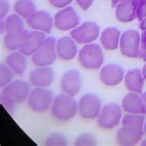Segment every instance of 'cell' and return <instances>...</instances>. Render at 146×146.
<instances>
[{
  "mask_svg": "<svg viewBox=\"0 0 146 146\" xmlns=\"http://www.w3.org/2000/svg\"><path fill=\"white\" fill-rule=\"evenodd\" d=\"M31 86L28 82L16 80L1 89V103L5 108L12 113L17 105L28 99L31 94Z\"/></svg>",
  "mask_w": 146,
  "mask_h": 146,
  "instance_id": "6da1fadb",
  "label": "cell"
},
{
  "mask_svg": "<svg viewBox=\"0 0 146 146\" xmlns=\"http://www.w3.org/2000/svg\"><path fill=\"white\" fill-rule=\"evenodd\" d=\"M50 110L56 119L68 121L76 116L79 111V105L72 96L63 93L54 98Z\"/></svg>",
  "mask_w": 146,
  "mask_h": 146,
  "instance_id": "7a4b0ae2",
  "label": "cell"
},
{
  "mask_svg": "<svg viewBox=\"0 0 146 146\" xmlns=\"http://www.w3.org/2000/svg\"><path fill=\"white\" fill-rule=\"evenodd\" d=\"M80 65L87 70H97L104 63L102 48L97 44H86L79 52Z\"/></svg>",
  "mask_w": 146,
  "mask_h": 146,
  "instance_id": "3957f363",
  "label": "cell"
},
{
  "mask_svg": "<svg viewBox=\"0 0 146 146\" xmlns=\"http://www.w3.org/2000/svg\"><path fill=\"white\" fill-rule=\"evenodd\" d=\"M56 40L50 36L45 38L41 47L32 56V61L37 67L51 66L56 61Z\"/></svg>",
  "mask_w": 146,
  "mask_h": 146,
  "instance_id": "277c9868",
  "label": "cell"
},
{
  "mask_svg": "<svg viewBox=\"0 0 146 146\" xmlns=\"http://www.w3.org/2000/svg\"><path fill=\"white\" fill-rule=\"evenodd\" d=\"M53 100L54 96L51 91L45 88L36 87L31 91V94L27 99V104L34 112L43 113L51 107Z\"/></svg>",
  "mask_w": 146,
  "mask_h": 146,
  "instance_id": "5b68a950",
  "label": "cell"
},
{
  "mask_svg": "<svg viewBox=\"0 0 146 146\" xmlns=\"http://www.w3.org/2000/svg\"><path fill=\"white\" fill-rule=\"evenodd\" d=\"M122 119L121 107L116 103L106 104L97 117V124L100 128L112 129L119 124Z\"/></svg>",
  "mask_w": 146,
  "mask_h": 146,
  "instance_id": "8992f818",
  "label": "cell"
},
{
  "mask_svg": "<svg viewBox=\"0 0 146 146\" xmlns=\"http://www.w3.org/2000/svg\"><path fill=\"white\" fill-rule=\"evenodd\" d=\"M102 110V101L95 94H86L79 101V114L84 119H95Z\"/></svg>",
  "mask_w": 146,
  "mask_h": 146,
  "instance_id": "52a82bcc",
  "label": "cell"
},
{
  "mask_svg": "<svg viewBox=\"0 0 146 146\" xmlns=\"http://www.w3.org/2000/svg\"><path fill=\"white\" fill-rule=\"evenodd\" d=\"M141 35L135 30H128L124 32L120 36L119 47L122 55L128 57L139 56L140 54Z\"/></svg>",
  "mask_w": 146,
  "mask_h": 146,
  "instance_id": "ba28073f",
  "label": "cell"
},
{
  "mask_svg": "<svg viewBox=\"0 0 146 146\" xmlns=\"http://www.w3.org/2000/svg\"><path fill=\"white\" fill-rule=\"evenodd\" d=\"M100 28L94 21H86L70 32V36L78 44H86L95 41L99 36Z\"/></svg>",
  "mask_w": 146,
  "mask_h": 146,
  "instance_id": "9c48e42d",
  "label": "cell"
},
{
  "mask_svg": "<svg viewBox=\"0 0 146 146\" xmlns=\"http://www.w3.org/2000/svg\"><path fill=\"white\" fill-rule=\"evenodd\" d=\"M80 23V18L75 9L66 7L56 12L54 17V24L60 31H70L76 28Z\"/></svg>",
  "mask_w": 146,
  "mask_h": 146,
  "instance_id": "30bf717a",
  "label": "cell"
},
{
  "mask_svg": "<svg viewBox=\"0 0 146 146\" xmlns=\"http://www.w3.org/2000/svg\"><path fill=\"white\" fill-rule=\"evenodd\" d=\"M82 77L78 70H70L61 77L60 86L63 93L74 97L79 94L82 87Z\"/></svg>",
  "mask_w": 146,
  "mask_h": 146,
  "instance_id": "8fae6325",
  "label": "cell"
},
{
  "mask_svg": "<svg viewBox=\"0 0 146 146\" xmlns=\"http://www.w3.org/2000/svg\"><path fill=\"white\" fill-rule=\"evenodd\" d=\"M125 77L124 70L117 64L105 65L100 70V80L106 86H116Z\"/></svg>",
  "mask_w": 146,
  "mask_h": 146,
  "instance_id": "7c38bea8",
  "label": "cell"
},
{
  "mask_svg": "<svg viewBox=\"0 0 146 146\" xmlns=\"http://www.w3.org/2000/svg\"><path fill=\"white\" fill-rule=\"evenodd\" d=\"M26 20L27 24L33 30L41 31L45 33H49L51 32L54 23V19L52 16L47 11L44 10L35 11Z\"/></svg>",
  "mask_w": 146,
  "mask_h": 146,
  "instance_id": "4fadbf2b",
  "label": "cell"
},
{
  "mask_svg": "<svg viewBox=\"0 0 146 146\" xmlns=\"http://www.w3.org/2000/svg\"><path fill=\"white\" fill-rule=\"evenodd\" d=\"M55 78V73L50 66L39 67L31 71L29 76L30 82L35 87L46 88L50 86Z\"/></svg>",
  "mask_w": 146,
  "mask_h": 146,
  "instance_id": "5bb4252c",
  "label": "cell"
},
{
  "mask_svg": "<svg viewBox=\"0 0 146 146\" xmlns=\"http://www.w3.org/2000/svg\"><path fill=\"white\" fill-rule=\"evenodd\" d=\"M143 134V129L132 128L129 126H122V128L117 130L116 140L119 145H135L141 140Z\"/></svg>",
  "mask_w": 146,
  "mask_h": 146,
  "instance_id": "9a60e30c",
  "label": "cell"
},
{
  "mask_svg": "<svg viewBox=\"0 0 146 146\" xmlns=\"http://www.w3.org/2000/svg\"><path fill=\"white\" fill-rule=\"evenodd\" d=\"M77 42L70 36H63L56 41V54L62 60H71L77 56Z\"/></svg>",
  "mask_w": 146,
  "mask_h": 146,
  "instance_id": "2e32d148",
  "label": "cell"
},
{
  "mask_svg": "<svg viewBox=\"0 0 146 146\" xmlns=\"http://www.w3.org/2000/svg\"><path fill=\"white\" fill-rule=\"evenodd\" d=\"M45 38H46L45 33L41 32V31L34 30L32 32H29L24 44L20 49V51L27 56H33L41 47Z\"/></svg>",
  "mask_w": 146,
  "mask_h": 146,
  "instance_id": "e0dca14e",
  "label": "cell"
},
{
  "mask_svg": "<svg viewBox=\"0 0 146 146\" xmlns=\"http://www.w3.org/2000/svg\"><path fill=\"white\" fill-rule=\"evenodd\" d=\"M138 0H125L116 7V17L123 23L130 22L137 18Z\"/></svg>",
  "mask_w": 146,
  "mask_h": 146,
  "instance_id": "ac0fdd59",
  "label": "cell"
},
{
  "mask_svg": "<svg viewBox=\"0 0 146 146\" xmlns=\"http://www.w3.org/2000/svg\"><path fill=\"white\" fill-rule=\"evenodd\" d=\"M121 106L123 110L130 114H144V106L141 95L138 93L130 92L122 99Z\"/></svg>",
  "mask_w": 146,
  "mask_h": 146,
  "instance_id": "d6986e66",
  "label": "cell"
},
{
  "mask_svg": "<svg viewBox=\"0 0 146 146\" xmlns=\"http://www.w3.org/2000/svg\"><path fill=\"white\" fill-rule=\"evenodd\" d=\"M124 80L127 89L130 92H134V93L138 94L143 93L145 79L143 75V72L139 68L129 70L126 73Z\"/></svg>",
  "mask_w": 146,
  "mask_h": 146,
  "instance_id": "ffe728a7",
  "label": "cell"
},
{
  "mask_svg": "<svg viewBox=\"0 0 146 146\" xmlns=\"http://www.w3.org/2000/svg\"><path fill=\"white\" fill-rule=\"evenodd\" d=\"M6 63L9 65L15 73L19 76H22L26 70L28 61L27 56L21 51H12L6 58Z\"/></svg>",
  "mask_w": 146,
  "mask_h": 146,
  "instance_id": "44dd1931",
  "label": "cell"
},
{
  "mask_svg": "<svg viewBox=\"0 0 146 146\" xmlns=\"http://www.w3.org/2000/svg\"><path fill=\"white\" fill-rule=\"evenodd\" d=\"M120 32L117 28L108 27L101 34V44L106 50H116L119 46Z\"/></svg>",
  "mask_w": 146,
  "mask_h": 146,
  "instance_id": "7402d4cb",
  "label": "cell"
},
{
  "mask_svg": "<svg viewBox=\"0 0 146 146\" xmlns=\"http://www.w3.org/2000/svg\"><path fill=\"white\" fill-rule=\"evenodd\" d=\"M28 33L29 32L26 30L16 33H6L5 38H4V44H5L6 48L10 51L20 50L23 45Z\"/></svg>",
  "mask_w": 146,
  "mask_h": 146,
  "instance_id": "603a6c76",
  "label": "cell"
},
{
  "mask_svg": "<svg viewBox=\"0 0 146 146\" xmlns=\"http://www.w3.org/2000/svg\"><path fill=\"white\" fill-rule=\"evenodd\" d=\"M14 10L21 18L28 19L36 11V6L33 0H17L14 4Z\"/></svg>",
  "mask_w": 146,
  "mask_h": 146,
  "instance_id": "cb8c5ba5",
  "label": "cell"
},
{
  "mask_svg": "<svg viewBox=\"0 0 146 146\" xmlns=\"http://www.w3.org/2000/svg\"><path fill=\"white\" fill-rule=\"evenodd\" d=\"M5 29L7 33H16L24 30V22L18 14H11L5 19Z\"/></svg>",
  "mask_w": 146,
  "mask_h": 146,
  "instance_id": "d4e9b609",
  "label": "cell"
},
{
  "mask_svg": "<svg viewBox=\"0 0 146 146\" xmlns=\"http://www.w3.org/2000/svg\"><path fill=\"white\" fill-rule=\"evenodd\" d=\"M145 122L144 114H130L128 113L126 116L123 117L121 119L122 126H129L132 128L143 129Z\"/></svg>",
  "mask_w": 146,
  "mask_h": 146,
  "instance_id": "484cf974",
  "label": "cell"
},
{
  "mask_svg": "<svg viewBox=\"0 0 146 146\" xmlns=\"http://www.w3.org/2000/svg\"><path fill=\"white\" fill-rule=\"evenodd\" d=\"M15 74L16 73L11 70V68L7 63H1L0 65V87L1 89H4L10 82H12Z\"/></svg>",
  "mask_w": 146,
  "mask_h": 146,
  "instance_id": "4316f807",
  "label": "cell"
},
{
  "mask_svg": "<svg viewBox=\"0 0 146 146\" xmlns=\"http://www.w3.org/2000/svg\"><path fill=\"white\" fill-rule=\"evenodd\" d=\"M68 144V140L66 136L62 133L54 132L46 138L44 145L46 146H64Z\"/></svg>",
  "mask_w": 146,
  "mask_h": 146,
  "instance_id": "83f0119b",
  "label": "cell"
},
{
  "mask_svg": "<svg viewBox=\"0 0 146 146\" xmlns=\"http://www.w3.org/2000/svg\"><path fill=\"white\" fill-rule=\"evenodd\" d=\"M97 144V140L92 133H82L77 137L75 141V145L77 146H93Z\"/></svg>",
  "mask_w": 146,
  "mask_h": 146,
  "instance_id": "f1b7e54d",
  "label": "cell"
},
{
  "mask_svg": "<svg viewBox=\"0 0 146 146\" xmlns=\"http://www.w3.org/2000/svg\"><path fill=\"white\" fill-rule=\"evenodd\" d=\"M146 18V0H138L137 19L140 21Z\"/></svg>",
  "mask_w": 146,
  "mask_h": 146,
  "instance_id": "f546056e",
  "label": "cell"
},
{
  "mask_svg": "<svg viewBox=\"0 0 146 146\" xmlns=\"http://www.w3.org/2000/svg\"><path fill=\"white\" fill-rule=\"evenodd\" d=\"M139 57L146 61V31H143L141 34V44H140V54Z\"/></svg>",
  "mask_w": 146,
  "mask_h": 146,
  "instance_id": "4dcf8cb0",
  "label": "cell"
},
{
  "mask_svg": "<svg viewBox=\"0 0 146 146\" xmlns=\"http://www.w3.org/2000/svg\"><path fill=\"white\" fill-rule=\"evenodd\" d=\"M49 3L56 9H64L73 1V0H48Z\"/></svg>",
  "mask_w": 146,
  "mask_h": 146,
  "instance_id": "1f68e13d",
  "label": "cell"
},
{
  "mask_svg": "<svg viewBox=\"0 0 146 146\" xmlns=\"http://www.w3.org/2000/svg\"><path fill=\"white\" fill-rule=\"evenodd\" d=\"M9 10V4L7 0H0V18L4 20V18L7 16V12Z\"/></svg>",
  "mask_w": 146,
  "mask_h": 146,
  "instance_id": "d6a6232c",
  "label": "cell"
},
{
  "mask_svg": "<svg viewBox=\"0 0 146 146\" xmlns=\"http://www.w3.org/2000/svg\"><path fill=\"white\" fill-rule=\"evenodd\" d=\"M76 1L83 10H88L93 4L94 0H76Z\"/></svg>",
  "mask_w": 146,
  "mask_h": 146,
  "instance_id": "836d02e7",
  "label": "cell"
},
{
  "mask_svg": "<svg viewBox=\"0 0 146 146\" xmlns=\"http://www.w3.org/2000/svg\"><path fill=\"white\" fill-rule=\"evenodd\" d=\"M140 28H141V31H146V18H144L143 20H141V21Z\"/></svg>",
  "mask_w": 146,
  "mask_h": 146,
  "instance_id": "e575fe53",
  "label": "cell"
},
{
  "mask_svg": "<svg viewBox=\"0 0 146 146\" xmlns=\"http://www.w3.org/2000/svg\"><path fill=\"white\" fill-rule=\"evenodd\" d=\"M141 98H143V106H144V115H146V92L143 94H141Z\"/></svg>",
  "mask_w": 146,
  "mask_h": 146,
  "instance_id": "d590c367",
  "label": "cell"
},
{
  "mask_svg": "<svg viewBox=\"0 0 146 146\" xmlns=\"http://www.w3.org/2000/svg\"><path fill=\"white\" fill-rule=\"evenodd\" d=\"M111 1H112V7H117L118 4L125 1V0H111Z\"/></svg>",
  "mask_w": 146,
  "mask_h": 146,
  "instance_id": "8d00e7d4",
  "label": "cell"
},
{
  "mask_svg": "<svg viewBox=\"0 0 146 146\" xmlns=\"http://www.w3.org/2000/svg\"><path fill=\"white\" fill-rule=\"evenodd\" d=\"M141 72H143V77H144V79L146 80V64L143 66V70H141Z\"/></svg>",
  "mask_w": 146,
  "mask_h": 146,
  "instance_id": "74e56055",
  "label": "cell"
},
{
  "mask_svg": "<svg viewBox=\"0 0 146 146\" xmlns=\"http://www.w3.org/2000/svg\"><path fill=\"white\" fill-rule=\"evenodd\" d=\"M143 133L146 135V121L144 122V126H143Z\"/></svg>",
  "mask_w": 146,
  "mask_h": 146,
  "instance_id": "f35d334b",
  "label": "cell"
},
{
  "mask_svg": "<svg viewBox=\"0 0 146 146\" xmlns=\"http://www.w3.org/2000/svg\"><path fill=\"white\" fill-rule=\"evenodd\" d=\"M141 145H143V146H145L146 145V139L141 141Z\"/></svg>",
  "mask_w": 146,
  "mask_h": 146,
  "instance_id": "ab89813d",
  "label": "cell"
}]
</instances>
